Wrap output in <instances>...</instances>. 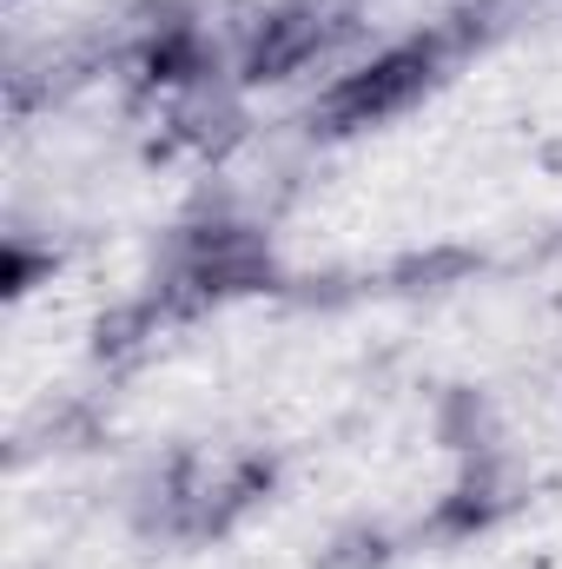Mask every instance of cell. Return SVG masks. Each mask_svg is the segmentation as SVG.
<instances>
[{
	"label": "cell",
	"mask_w": 562,
	"mask_h": 569,
	"mask_svg": "<svg viewBox=\"0 0 562 569\" xmlns=\"http://www.w3.org/2000/svg\"><path fill=\"white\" fill-rule=\"evenodd\" d=\"M272 284H279V259H272L265 232H252L239 219H205V226L179 232L172 272L159 279V305H165V318H192V311H212L225 298H252Z\"/></svg>",
	"instance_id": "cell-2"
},
{
	"label": "cell",
	"mask_w": 562,
	"mask_h": 569,
	"mask_svg": "<svg viewBox=\"0 0 562 569\" xmlns=\"http://www.w3.org/2000/svg\"><path fill=\"white\" fill-rule=\"evenodd\" d=\"M523 503V470L503 457V450H476L470 463H463V477L450 483V497L430 510V537H483V530H496L510 510Z\"/></svg>",
	"instance_id": "cell-4"
},
{
	"label": "cell",
	"mask_w": 562,
	"mask_h": 569,
	"mask_svg": "<svg viewBox=\"0 0 562 569\" xmlns=\"http://www.w3.org/2000/svg\"><path fill=\"white\" fill-rule=\"evenodd\" d=\"M351 33V13L324 7V0H284L272 7L252 40H245V60H239V80L245 87H284L291 73H304L318 53H331L338 40Z\"/></svg>",
	"instance_id": "cell-3"
},
{
	"label": "cell",
	"mask_w": 562,
	"mask_h": 569,
	"mask_svg": "<svg viewBox=\"0 0 562 569\" xmlns=\"http://www.w3.org/2000/svg\"><path fill=\"white\" fill-rule=\"evenodd\" d=\"M443 53H450V33H418V40H398L371 60H358L351 73H338L318 107H311V127L344 140V133H371L398 113H411L423 93L443 80Z\"/></svg>",
	"instance_id": "cell-1"
},
{
	"label": "cell",
	"mask_w": 562,
	"mask_h": 569,
	"mask_svg": "<svg viewBox=\"0 0 562 569\" xmlns=\"http://www.w3.org/2000/svg\"><path fill=\"white\" fill-rule=\"evenodd\" d=\"M40 272H53V252H47V259H33V252H27V239H7V259H0V284H7V298H20Z\"/></svg>",
	"instance_id": "cell-6"
},
{
	"label": "cell",
	"mask_w": 562,
	"mask_h": 569,
	"mask_svg": "<svg viewBox=\"0 0 562 569\" xmlns=\"http://www.w3.org/2000/svg\"><path fill=\"white\" fill-rule=\"evenodd\" d=\"M133 73H140V87H152V93H172V100H185V93L212 87L219 60H212L205 33H199L185 13H165V20H152V27H145L140 53H133Z\"/></svg>",
	"instance_id": "cell-5"
}]
</instances>
